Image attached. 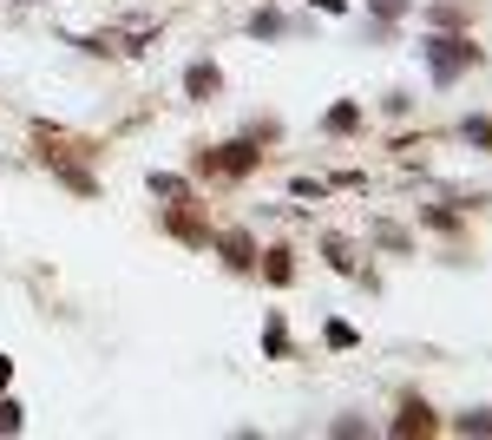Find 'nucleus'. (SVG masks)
I'll return each instance as SVG.
<instances>
[{"label":"nucleus","mask_w":492,"mask_h":440,"mask_svg":"<svg viewBox=\"0 0 492 440\" xmlns=\"http://www.w3.org/2000/svg\"><path fill=\"white\" fill-rule=\"evenodd\" d=\"M420 53H426V66H434V79L440 86H453V79L473 66V40H453V33H440V40H420Z\"/></svg>","instance_id":"f257e3e1"},{"label":"nucleus","mask_w":492,"mask_h":440,"mask_svg":"<svg viewBox=\"0 0 492 440\" xmlns=\"http://www.w3.org/2000/svg\"><path fill=\"white\" fill-rule=\"evenodd\" d=\"M250 164H256V152H250V145H224V152H204V158H198V172H217V178H243Z\"/></svg>","instance_id":"f03ea898"},{"label":"nucleus","mask_w":492,"mask_h":440,"mask_svg":"<svg viewBox=\"0 0 492 440\" xmlns=\"http://www.w3.org/2000/svg\"><path fill=\"white\" fill-rule=\"evenodd\" d=\"M184 86H190V99H210V92H217V66H190Z\"/></svg>","instance_id":"7ed1b4c3"},{"label":"nucleus","mask_w":492,"mask_h":440,"mask_svg":"<svg viewBox=\"0 0 492 440\" xmlns=\"http://www.w3.org/2000/svg\"><path fill=\"white\" fill-rule=\"evenodd\" d=\"M224 257L237 263V269H250V263H256V250H250V237H243V230H230V237H224Z\"/></svg>","instance_id":"20e7f679"},{"label":"nucleus","mask_w":492,"mask_h":440,"mask_svg":"<svg viewBox=\"0 0 492 440\" xmlns=\"http://www.w3.org/2000/svg\"><path fill=\"white\" fill-rule=\"evenodd\" d=\"M426 427H434V414H426L420 401H414V408H408V414L394 421V434H426Z\"/></svg>","instance_id":"39448f33"},{"label":"nucleus","mask_w":492,"mask_h":440,"mask_svg":"<svg viewBox=\"0 0 492 440\" xmlns=\"http://www.w3.org/2000/svg\"><path fill=\"white\" fill-rule=\"evenodd\" d=\"M355 119H361L355 106H335V112H329V132H355Z\"/></svg>","instance_id":"423d86ee"},{"label":"nucleus","mask_w":492,"mask_h":440,"mask_svg":"<svg viewBox=\"0 0 492 440\" xmlns=\"http://www.w3.org/2000/svg\"><path fill=\"white\" fill-rule=\"evenodd\" d=\"M460 427H466V434H492V414H486V408H479V414H460Z\"/></svg>","instance_id":"0eeeda50"},{"label":"nucleus","mask_w":492,"mask_h":440,"mask_svg":"<svg viewBox=\"0 0 492 440\" xmlns=\"http://www.w3.org/2000/svg\"><path fill=\"white\" fill-rule=\"evenodd\" d=\"M13 427H20V408H13V401H0V434H13Z\"/></svg>","instance_id":"6e6552de"},{"label":"nucleus","mask_w":492,"mask_h":440,"mask_svg":"<svg viewBox=\"0 0 492 440\" xmlns=\"http://www.w3.org/2000/svg\"><path fill=\"white\" fill-rule=\"evenodd\" d=\"M368 7H374L381 20H394V13H400V0H368Z\"/></svg>","instance_id":"1a4fd4ad"},{"label":"nucleus","mask_w":492,"mask_h":440,"mask_svg":"<svg viewBox=\"0 0 492 440\" xmlns=\"http://www.w3.org/2000/svg\"><path fill=\"white\" fill-rule=\"evenodd\" d=\"M7 368H13V362H7V355H0V388H7Z\"/></svg>","instance_id":"9d476101"}]
</instances>
